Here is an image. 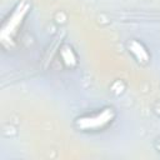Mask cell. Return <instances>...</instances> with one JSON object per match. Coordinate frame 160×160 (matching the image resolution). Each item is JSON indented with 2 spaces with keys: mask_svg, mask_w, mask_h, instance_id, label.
<instances>
[{
  "mask_svg": "<svg viewBox=\"0 0 160 160\" xmlns=\"http://www.w3.org/2000/svg\"><path fill=\"white\" fill-rule=\"evenodd\" d=\"M31 11L30 0H19L8 16L2 20L0 28V42L6 50H10L16 44L21 32L25 19Z\"/></svg>",
  "mask_w": 160,
  "mask_h": 160,
  "instance_id": "cell-1",
  "label": "cell"
},
{
  "mask_svg": "<svg viewBox=\"0 0 160 160\" xmlns=\"http://www.w3.org/2000/svg\"><path fill=\"white\" fill-rule=\"evenodd\" d=\"M116 118V111L111 106L102 108L91 114H85L75 119V126L84 132H96L110 126Z\"/></svg>",
  "mask_w": 160,
  "mask_h": 160,
  "instance_id": "cell-2",
  "label": "cell"
},
{
  "mask_svg": "<svg viewBox=\"0 0 160 160\" xmlns=\"http://www.w3.org/2000/svg\"><path fill=\"white\" fill-rule=\"evenodd\" d=\"M128 50L132 55V58L136 60L140 65H146L150 61V52L146 49V46L138 39H131L128 41Z\"/></svg>",
  "mask_w": 160,
  "mask_h": 160,
  "instance_id": "cell-3",
  "label": "cell"
},
{
  "mask_svg": "<svg viewBox=\"0 0 160 160\" xmlns=\"http://www.w3.org/2000/svg\"><path fill=\"white\" fill-rule=\"evenodd\" d=\"M59 56H60L62 65L66 69H74L78 66V62H79L78 55H76V52L71 45H69V44L61 45L59 49Z\"/></svg>",
  "mask_w": 160,
  "mask_h": 160,
  "instance_id": "cell-4",
  "label": "cell"
},
{
  "mask_svg": "<svg viewBox=\"0 0 160 160\" xmlns=\"http://www.w3.org/2000/svg\"><path fill=\"white\" fill-rule=\"evenodd\" d=\"M155 112H156V115L160 118V102H156V105H155Z\"/></svg>",
  "mask_w": 160,
  "mask_h": 160,
  "instance_id": "cell-5",
  "label": "cell"
},
{
  "mask_svg": "<svg viewBox=\"0 0 160 160\" xmlns=\"http://www.w3.org/2000/svg\"><path fill=\"white\" fill-rule=\"evenodd\" d=\"M155 148H156V150L160 152V138L156 140V142H155Z\"/></svg>",
  "mask_w": 160,
  "mask_h": 160,
  "instance_id": "cell-6",
  "label": "cell"
}]
</instances>
